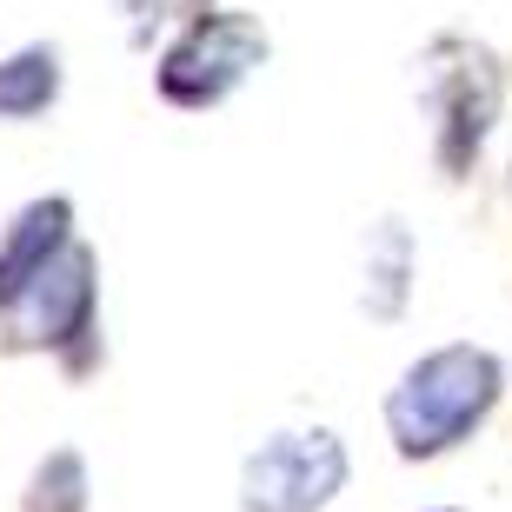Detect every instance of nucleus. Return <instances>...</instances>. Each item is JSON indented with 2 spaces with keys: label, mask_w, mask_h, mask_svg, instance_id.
<instances>
[{
  "label": "nucleus",
  "mask_w": 512,
  "mask_h": 512,
  "mask_svg": "<svg viewBox=\"0 0 512 512\" xmlns=\"http://www.w3.org/2000/svg\"><path fill=\"white\" fill-rule=\"evenodd\" d=\"M413 293V233L399 220H380L366 233V266H360V306L373 320H393Z\"/></svg>",
  "instance_id": "7"
},
{
  "label": "nucleus",
  "mask_w": 512,
  "mask_h": 512,
  "mask_svg": "<svg viewBox=\"0 0 512 512\" xmlns=\"http://www.w3.org/2000/svg\"><path fill=\"white\" fill-rule=\"evenodd\" d=\"M27 512H87V466L80 453H47L27 479Z\"/></svg>",
  "instance_id": "9"
},
{
  "label": "nucleus",
  "mask_w": 512,
  "mask_h": 512,
  "mask_svg": "<svg viewBox=\"0 0 512 512\" xmlns=\"http://www.w3.org/2000/svg\"><path fill=\"white\" fill-rule=\"evenodd\" d=\"M67 240H74V207H67V200L20 207V220L7 227V240H0V313L54 266V253L67 247Z\"/></svg>",
  "instance_id": "6"
},
{
  "label": "nucleus",
  "mask_w": 512,
  "mask_h": 512,
  "mask_svg": "<svg viewBox=\"0 0 512 512\" xmlns=\"http://www.w3.org/2000/svg\"><path fill=\"white\" fill-rule=\"evenodd\" d=\"M120 14L133 20V40H147L153 27H167V20H180V27L200 20V14H207V0H120Z\"/></svg>",
  "instance_id": "10"
},
{
  "label": "nucleus",
  "mask_w": 512,
  "mask_h": 512,
  "mask_svg": "<svg viewBox=\"0 0 512 512\" xmlns=\"http://www.w3.org/2000/svg\"><path fill=\"white\" fill-rule=\"evenodd\" d=\"M60 100V54L54 47H20L0 60V120H34Z\"/></svg>",
  "instance_id": "8"
},
{
  "label": "nucleus",
  "mask_w": 512,
  "mask_h": 512,
  "mask_svg": "<svg viewBox=\"0 0 512 512\" xmlns=\"http://www.w3.org/2000/svg\"><path fill=\"white\" fill-rule=\"evenodd\" d=\"M346 486V446L326 426L266 433L240 466V512H326Z\"/></svg>",
  "instance_id": "4"
},
{
  "label": "nucleus",
  "mask_w": 512,
  "mask_h": 512,
  "mask_svg": "<svg viewBox=\"0 0 512 512\" xmlns=\"http://www.w3.org/2000/svg\"><path fill=\"white\" fill-rule=\"evenodd\" d=\"M419 107L433 114V153L446 173H466L499 120V67L473 40H433L419 54Z\"/></svg>",
  "instance_id": "2"
},
{
  "label": "nucleus",
  "mask_w": 512,
  "mask_h": 512,
  "mask_svg": "<svg viewBox=\"0 0 512 512\" xmlns=\"http://www.w3.org/2000/svg\"><path fill=\"white\" fill-rule=\"evenodd\" d=\"M260 60H266V27L260 20L233 14V7H207L200 20H187V27L167 40L153 80H160V94H167L173 107H220Z\"/></svg>",
  "instance_id": "3"
},
{
  "label": "nucleus",
  "mask_w": 512,
  "mask_h": 512,
  "mask_svg": "<svg viewBox=\"0 0 512 512\" xmlns=\"http://www.w3.org/2000/svg\"><path fill=\"white\" fill-rule=\"evenodd\" d=\"M94 273H100L94 253L80 247V240H67V247L54 253V266L0 313L7 346H54V353H67V360L80 366L87 360V340H94V313H100V280Z\"/></svg>",
  "instance_id": "5"
},
{
  "label": "nucleus",
  "mask_w": 512,
  "mask_h": 512,
  "mask_svg": "<svg viewBox=\"0 0 512 512\" xmlns=\"http://www.w3.org/2000/svg\"><path fill=\"white\" fill-rule=\"evenodd\" d=\"M499 386L506 380H499V360L486 346H439V353L413 360L386 393V433H393L399 459L453 453L499 406Z\"/></svg>",
  "instance_id": "1"
}]
</instances>
